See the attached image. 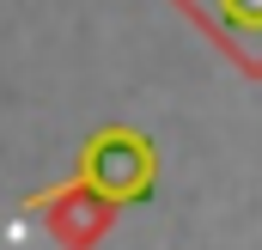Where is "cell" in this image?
<instances>
[{
	"label": "cell",
	"instance_id": "3",
	"mask_svg": "<svg viewBox=\"0 0 262 250\" xmlns=\"http://www.w3.org/2000/svg\"><path fill=\"white\" fill-rule=\"evenodd\" d=\"M171 6L189 25H201L238 73L262 79V0H171Z\"/></svg>",
	"mask_w": 262,
	"mask_h": 250
},
{
	"label": "cell",
	"instance_id": "2",
	"mask_svg": "<svg viewBox=\"0 0 262 250\" xmlns=\"http://www.w3.org/2000/svg\"><path fill=\"white\" fill-rule=\"evenodd\" d=\"M25 207L43 220V232H49L55 244H73V250L104 244V238L116 232V220H122V201H110L104 189L79 183V177H67V183L43 189V195H31Z\"/></svg>",
	"mask_w": 262,
	"mask_h": 250
},
{
	"label": "cell",
	"instance_id": "1",
	"mask_svg": "<svg viewBox=\"0 0 262 250\" xmlns=\"http://www.w3.org/2000/svg\"><path fill=\"white\" fill-rule=\"evenodd\" d=\"M73 177L92 183V189H104V195L122 201V207H140V201L159 189V147H152V134H140V128H128V122H104L85 147H79Z\"/></svg>",
	"mask_w": 262,
	"mask_h": 250
}]
</instances>
